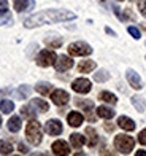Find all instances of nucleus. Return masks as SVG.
Masks as SVG:
<instances>
[{
    "mask_svg": "<svg viewBox=\"0 0 146 156\" xmlns=\"http://www.w3.org/2000/svg\"><path fill=\"white\" fill-rule=\"evenodd\" d=\"M35 89H37V93H40L41 96H46V94H49V93H51L53 86H51V83H46V81H40V83H37Z\"/></svg>",
    "mask_w": 146,
    "mask_h": 156,
    "instance_id": "nucleus-20",
    "label": "nucleus"
},
{
    "mask_svg": "<svg viewBox=\"0 0 146 156\" xmlns=\"http://www.w3.org/2000/svg\"><path fill=\"white\" fill-rule=\"evenodd\" d=\"M53 153L57 154V156L70 154V147H68V144L64 142V140H56L53 144Z\"/></svg>",
    "mask_w": 146,
    "mask_h": 156,
    "instance_id": "nucleus-9",
    "label": "nucleus"
},
{
    "mask_svg": "<svg viewBox=\"0 0 146 156\" xmlns=\"http://www.w3.org/2000/svg\"><path fill=\"white\" fill-rule=\"evenodd\" d=\"M11 21V13L8 10H5V11H0V26H5V24H8Z\"/></svg>",
    "mask_w": 146,
    "mask_h": 156,
    "instance_id": "nucleus-27",
    "label": "nucleus"
},
{
    "mask_svg": "<svg viewBox=\"0 0 146 156\" xmlns=\"http://www.w3.org/2000/svg\"><path fill=\"white\" fill-rule=\"evenodd\" d=\"M29 94H30V88L29 86H19V89H18V97L19 99H25Z\"/></svg>",
    "mask_w": 146,
    "mask_h": 156,
    "instance_id": "nucleus-30",
    "label": "nucleus"
},
{
    "mask_svg": "<svg viewBox=\"0 0 146 156\" xmlns=\"http://www.w3.org/2000/svg\"><path fill=\"white\" fill-rule=\"evenodd\" d=\"M105 30H107V32H108L110 35H114V32H113V30H111V29H110V27H105Z\"/></svg>",
    "mask_w": 146,
    "mask_h": 156,
    "instance_id": "nucleus-38",
    "label": "nucleus"
},
{
    "mask_svg": "<svg viewBox=\"0 0 146 156\" xmlns=\"http://www.w3.org/2000/svg\"><path fill=\"white\" fill-rule=\"evenodd\" d=\"M72 88L75 93H80V94H87L89 91L92 89V84L89 80L86 78H76V80L72 83Z\"/></svg>",
    "mask_w": 146,
    "mask_h": 156,
    "instance_id": "nucleus-6",
    "label": "nucleus"
},
{
    "mask_svg": "<svg viewBox=\"0 0 146 156\" xmlns=\"http://www.w3.org/2000/svg\"><path fill=\"white\" fill-rule=\"evenodd\" d=\"M0 126H2V118H0Z\"/></svg>",
    "mask_w": 146,
    "mask_h": 156,
    "instance_id": "nucleus-40",
    "label": "nucleus"
},
{
    "mask_svg": "<svg viewBox=\"0 0 146 156\" xmlns=\"http://www.w3.org/2000/svg\"><path fill=\"white\" fill-rule=\"evenodd\" d=\"M137 156H146V151H137Z\"/></svg>",
    "mask_w": 146,
    "mask_h": 156,
    "instance_id": "nucleus-39",
    "label": "nucleus"
},
{
    "mask_svg": "<svg viewBox=\"0 0 146 156\" xmlns=\"http://www.w3.org/2000/svg\"><path fill=\"white\" fill-rule=\"evenodd\" d=\"M19 151L21 153H27V151H29V148H27L24 144H19Z\"/></svg>",
    "mask_w": 146,
    "mask_h": 156,
    "instance_id": "nucleus-36",
    "label": "nucleus"
},
{
    "mask_svg": "<svg viewBox=\"0 0 146 156\" xmlns=\"http://www.w3.org/2000/svg\"><path fill=\"white\" fill-rule=\"evenodd\" d=\"M119 2H122V0H119Z\"/></svg>",
    "mask_w": 146,
    "mask_h": 156,
    "instance_id": "nucleus-41",
    "label": "nucleus"
},
{
    "mask_svg": "<svg viewBox=\"0 0 146 156\" xmlns=\"http://www.w3.org/2000/svg\"><path fill=\"white\" fill-rule=\"evenodd\" d=\"M127 30H129V34L132 35V37H134L135 40H138L141 37V34H140V30L137 29V27H134V26H130V27H127Z\"/></svg>",
    "mask_w": 146,
    "mask_h": 156,
    "instance_id": "nucleus-32",
    "label": "nucleus"
},
{
    "mask_svg": "<svg viewBox=\"0 0 146 156\" xmlns=\"http://www.w3.org/2000/svg\"><path fill=\"white\" fill-rule=\"evenodd\" d=\"M45 131L49 134V136H59L62 134V124L59 119H49L46 124H45Z\"/></svg>",
    "mask_w": 146,
    "mask_h": 156,
    "instance_id": "nucleus-10",
    "label": "nucleus"
},
{
    "mask_svg": "<svg viewBox=\"0 0 146 156\" xmlns=\"http://www.w3.org/2000/svg\"><path fill=\"white\" fill-rule=\"evenodd\" d=\"M30 107L35 108L37 112H41V113H46L49 110V105H48L43 99H32L30 101Z\"/></svg>",
    "mask_w": 146,
    "mask_h": 156,
    "instance_id": "nucleus-14",
    "label": "nucleus"
},
{
    "mask_svg": "<svg viewBox=\"0 0 146 156\" xmlns=\"http://www.w3.org/2000/svg\"><path fill=\"white\" fill-rule=\"evenodd\" d=\"M86 134H87V145L89 147H95L97 145V142H99V136H97V132L94 127H87L86 129Z\"/></svg>",
    "mask_w": 146,
    "mask_h": 156,
    "instance_id": "nucleus-19",
    "label": "nucleus"
},
{
    "mask_svg": "<svg viewBox=\"0 0 146 156\" xmlns=\"http://www.w3.org/2000/svg\"><path fill=\"white\" fill-rule=\"evenodd\" d=\"M13 151V145L10 142H5V140H0V153L2 154H10Z\"/></svg>",
    "mask_w": 146,
    "mask_h": 156,
    "instance_id": "nucleus-26",
    "label": "nucleus"
},
{
    "mask_svg": "<svg viewBox=\"0 0 146 156\" xmlns=\"http://www.w3.org/2000/svg\"><path fill=\"white\" fill-rule=\"evenodd\" d=\"M117 126L124 131H134L135 129V121L127 118V116H119L117 118Z\"/></svg>",
    "mask_w": 146,
    "mask_h": 156,
    "instance_id": "nucleus-13",
    "label": "nucleus"
},
{
    "mask_svg": "<svg viewBox=\"0 0 146 156\" xmlns=\"http://www.w3.org/2000/svg\"><path fill=\"white\" fill-rule=\"evenodd\" d=\"M22 116H27V118H35V113H33V110H32V107L29 105V107H22Z\"/></svg>",
    "mask_w": 146,
    "mask_h": 156,
    "instance_id": "nucleus-31",
    "label": "nucleus"
},
{
    "mask_svg": "<svg viewBox=\"0 0 146 156\" xmlns=\"http://www.w3.org/2000/svg\"><path fill=\"white\" fill-rule=\"evenodd\" d=\"M0 110L3 113H11L15 110V104L11 101H8V99H3V101H0Z\"/></svg>",
    "mask_w": 146,
    "mask_h": 156,
    "instance_id": "nucleus-25",
    "label": "nucleus"
},
{
    "mask_svg": "<svg viewBox=\"0 0 146 156\" xmlns=\"http://www.w3.org/2000/svg\"><path fill=\"white\" fill-rule=\"evenodd\" d=\"M97 115H99L100 118H103V119H111L114 116V110L105 107V105H100V107L97 108Z\"/></svg>",
    "mask_w": 146,
    "mask_h": 156,
    "instance_id": "nucleus-18",
    "label": "nucleus"
},
{
    "mask_svg": "<svg viewBox=\"0 0 146 156\" xmlns=\"http://www.w3.org/2000/svg\"><path fill=\"white\" fill-rule=\"evenodd\" d=\"M132 104H134V107H135L138 112H144L146 102H144V99H143V97H140V96H134V97H132Z\"/></svg>",
    "mask_w": 146,
    "mask_h": 156,
    "instance_id": "nucleus-24",
    "label": "nucleus"
},
{
    "mask_svg": "<svg viewBox=\"0 0 146 156\" xmlns=\"http://www.w3.org/2000/svg\"><path fill=\"white\" fill-rule=\"evenodd\" d=\"M138 8L143 16H146V0H138Z\"/></svg>",
    "mask_w": 146,
    "mask_h": 156,
    "instance_id": "nucleus-33",
    "label": "nucleus"
},
{
    "mask_svg": "<svg viewBox=\"0 0 146 156\" xmlns=\"http://www.w3.org/2000/svg\"><path fill=\"white\" fill-rule=\"evenodd\" d=\"M110 78L108 72H105V70H99L97 73H94V80L95 81H107Z\"/></svg>",
    "mask_w": 146,
    "mask_h": 156,
    "instance_id": "nucleus-29",
    "label": "nucleus"
},
{
    "mask_svg": "<svg viewBox=\"0 0 146 156\" xmlns=\"http://www.w3.org/2000/svg\"><path fill=\"white\" fill-rule=\"evenodd\" d=\"M70 142H72V145L75 147V148H81L83 145H84L86 144V139L84 137H83L81 136V134H72V136H70Z\"/></svg>",
    "mask_w": 146,
    "mask_h": 156,
    "instance_id": "nucleus-21",
    "label": "nucleus"
},
{
    "mask_svg": "<svg viewBox=\"0 0 146 156\" xmlns=\"http://www.w3.org/2000/svg\"><path fill=\"white\" fill-rule=\"evenodd\" d=\"M45 43L49 46V48H60L62 45V38H46Z\"/></svg>",
    "mask_w": 146,
    "mask_h": 156,
    "instance_id": "nucleus-28",
    "label": "nucleus"
},
{
    "mask_svg": "<svg viewBox=\"0 0 146 156\" xmlns=\"http://www.w3.org/2000/svg\"><path fill=\"white\" fill-rule=\"evenodd\" d=\"M138 142L141 145H146V129H143L140 134H138Z\"/></svg>",
    "mask_w": 146,
    "mask_h": 156,
    "instance_id": "nucleus-34",
    "label": "nucleus"
},
{
    "mask_svg": "<svg viewBox=\"0 0 146 156\" xmlns=\"http://www.w3.org/2000/svg\"><path fill=\"white\" fill-rule=\"evenodd\" d=\"M54 67L57 72H65V70L73 67V61H72V58H68V56H59L54 62Z\"/></svg>",
    "mask_w": 146,
    "mask_h": 156,
    "instance_id": "nucleus-7",
    "label": "nucleus"
},
{
    "mask_svg": "<svg viewBox=\"0 0 146 156\" xmlns=\"http://www.w3.org/2000/svg\"><path fill=\"white\" fill-rule=\"evenodd\" d=\"M68 99H70V96H68V93H65L64 89H56L51 94V101L56 105H65V104H68Z\"/></svg>",
    "mask_w": 146,
    "mask_h": 156,
    "instance_id": "nucleus-8",
    "label": "nucleus"
},
{
    "mask_svg": "<svg viewBox=\"0 0 146 156\" xmlns=\"http://www.w3.org/2000/svg\"><path fill=\"white\" fill-rule=\"evenodd\" d=\"M76 15L68 10H45L41 13H37L30 18L24 21V27L27 29H33L37 26L48 24V23H62V21H70L75 19Z\"/></svg>",
    "mask_w": 146,
    "mask_h": 156,
    "instance_id": "nucleus-1",
    "label": "nucleus"
},
{
    "mask_svg": "<svg viewBox=\"0 0 146 156\" xmlns=\"http://www.w3.org/2000/svg\"><path fill=\"white\" fill-rule=\"evenodd\" d=\"M127 81H129V84L134 89H141L143 88V83H141V78H140V75H138L137 72H134L132 69H129L127 70Z\"/></svg>",
    "mask_w": 146,
    "mask_h": 156,
    "instance_id": "nucleus-11",
    "label": "nucleus"
},
{
    "mask_svg": "<svg viewBox=\"0 0 146 156\" xmlns=\"http://www.w3.org/2000/svg\"><path fill=\"white\" fill-rule=\"evenodd\" d=\"M25 137L32 145H40L41 142V126L35 119H30L29 124L25 126Z\"/></svg>",
    "mask_w": 146,
    "mask_h": 156,
    "instance_id": "nucleus-2",
    "label": "nucleus"
},
{
    "mask_svg": "<svg viewBox=\"0 0 146 156\" xmlns=\"http://www.w3.org/2000/svg\"><path fill=\"white\" fill-rule=\"evenodd\" d=\"M15 10L16 11H24V10H27V8H32L33 6V0H15Z\"/></svg>",
    "mask_w": 146,
    "mask_h": 156,
    "instance_id": "nucleus-16",
    "label": "nucleus"
},
{
    "mask_svg": "<svg viewBox=\"0 0 146 156\" xmlns=\"http://www.w3.org/2000/svg\"><path fill=\"white\" fill-rule=\"evenodd\" d=\"M105 129H107L108 132H111V131H113V129H114V126H113V124H111V123H107V124H105Z\"/></svg>",
    "mask_w": 146,
    "mask_h": 156,
    "instance_id": "nucleus-37",
    "label": "nucleus"
},
{
    "mask_svg": "<svg viewBox=\"0 0 146 156\" xmlns=\"http://www.w3.org/2000/svg\"><path fill=\"white\" fill-rule=\"evenodd\" d=\"M68 53L72 56H89L92 53V48L84 41H76V43H72L68 46Z\"/></svg>",
    "mask_w": 146,
    "mask_h": 156,
    "instance_id": "nucleus-5",
    "label": "nucleus"
},
{
    "mask_svg": "<svg viewBox=\"0 0 146 156\" xmlns=\"http://www.w3.org/2000/svg\"><path fill=\"white\" fill-rule=\"evenodd\" d=\"M94 69H95V62L94 61H83V62H80V66H78V72L80 73H89V72H92Z\"/></svg>",
    "mask_w": 146,
    "mask_h": 156,
    "instance_id": "nucleus-17",
    "label": "nucleus"
},
{
    "mask_svg": "<svg viewBox=\"0 0 146 156\" xmlns=\"http://www.w3.org/2000/svg\"><path fill=\"white\" fill-rule=\"evenodd\" d=\"M8 10V0H0V11Z\"/></svg>",
    "mask_w": 146,
    "mask_h": 156,
    "instance_id": "nucleus-35",
    "label": "nucleus"
},
{
    "mask_svg": "<svg viewBox=\"0 0 146 156\" xmlns=\"http://www.w3.org/2000/svg\"><path fill=\"white\" fill-rule=\"evenodd\" d=\"M56 59H57V56H56L54 51L43 49V51H40V54L37 56V64L40 67H49L56 62Z\"/></svg>",
    "mask_w": 146,
    "mask_h": 156,
    "instance_id": "nucleus-4",
    "label": "nucleus"
},
{
    "mask_svg": "<svg viewBox=\"0 0 146 156\" xmlns=\"http://www.w3.org/2000/svg\"><path fill=\"white\" fill-rule=\"evenodd\" d=\"M99 99L103 101V102H107V104H116L117 102V97L114 94L108 93V91H102V93L99 94Z\"/></svg>",
    "mask_w": 146,
    "mask_h": 156,
    "instance_id": "nucleus-23",
    "label": "nucleus"
},
{
    "mask_svg": "<svg viewBox=\"0 0 146 156\" xmlns=\"http://www.w3.org/2000/svg\"><path fill=\"white\" fill-rule=\"evenodd\" d=\"M8 129H10V132H18L21 129V118L19 116H11L8 119Z\"/></svg>",
    "mask_w": 146,
    "mask_h": 156,
    "instance_id": "nucleus-22",
    "label": "nucleus"
},
{
    "mask_svg": "<svg viewBox=\"0 0 146 156\" xmlns=\"http://www.w3.org/2000/svg\"><path fill=\"white\" fill-rule=\"evenodd\" d=\"M75 105H76V107H80V108H83V110L87 112V113L94 108V102L89 101V99H76Z\"/></svg>",
    "mask_w": 146,
    "mask_h": 156,
    "instance_id": "nucleus-15",
    "label": "nucleus"
},
{
    "mask_svg": "<svg viewBox=\"0 0 146 156\" xmlns=\"http://www.w3.org/2000/svg\"><path fill=\"white\" fill-rule=\"evenodd\" d=\"M134 145H135V140L132 139L130 136L119 134V136L114 137V147L124 154H127V153H130L132 150H134Z\"/></svg>",
    "mask_w": 146,
    "mask_h": 156,
    "instance_id": "nucleus-3",
    "label": "nucleus"
},
{
    "mask_svg": "<svg viewBox=\"0 0 146 156\" xmlns=\"http://www.w3.org/2000/svg\"><path fill=\"white\" fill-rule=\"evenodd\" d=\"M67 121H68V124H70L72 127H78V126H81V124H83L84 118H83L81 113H78V112H72V113H68Z\"/></svg>",
    "mask_w": 146,
    "mask_h": 156,
    "instance_id": "nucleus-12",
    "label": "nucleus"
}]
</instances>
